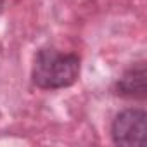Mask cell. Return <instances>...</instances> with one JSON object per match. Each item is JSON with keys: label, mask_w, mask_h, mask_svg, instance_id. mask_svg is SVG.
I'll return each mask as SVG.
<instances>
[{"label": "cell", "mask_w": 147, "mask_h": 147, "mask_svg": "<svg viewBox=\"0 0 147 147\" xmlns=\"http://www.w3.org/2000/svg\"><path fill=\"white\" fill-rule=\"evenodd\" d=\"M80 76V59L75 54L42 49L35 55L31 78L43 90H57L73 85Z\"/></svg>", "instance_id": "1"}, {"label": "cell", "mask_w": 147, "mask_h": 147, "mask_svg": "<svg viewBox=\"0 0 147 147\" xmlns=\"http://www.w3.org/2000/svg\"><path fill=\"white\" fill-rule=\"evenodd\" d=\"M145 125L147 114L144 109H125L119 113L111 126L114 144L131 147L145 144Z\"/></svg>", "instance_id": "2"}, {"label": "cell", "mask_w": 147, "mask_h": 147, "mask_svg": "<svg viewBox=\"0 0 147 147\" xmlns=\"http://www.w3.org/2000/svg\"><path fill=\"white\" fill-rule=\"evenodd\" d=\"M116 90L119 95L130 97V99H144L145 97V66H144V62L131 66L125 73L118 80Z\"/></svg>", "instance_id": "3"}]
</instances>
